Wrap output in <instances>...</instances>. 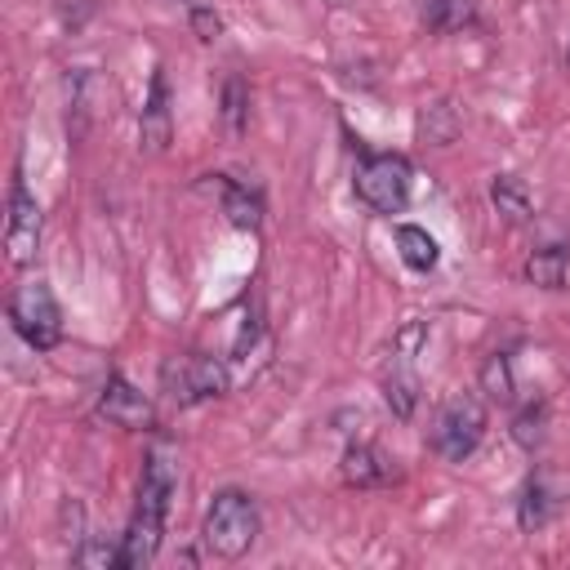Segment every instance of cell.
Here are the masks:
<instances>
[{"instance_id": "cell-1", "label": "cell", "mask_w": 570, "mask_h": 570, "mask_svg": "<svg viewBox=\"0 0 570 570\" xmlns=\"http://www.w3.org/2000/svg\"><path fill=\"white\" fill-rule=\"evenodd\" d=\"M258 539V508L249 494L240 490H218L209 512H205V525H200V543L209 557L218 561H236L254 548Z\"/></svg>"}, {"instance_id": "cell-2", "label": "cell", "mask_w": 570, "mask_h": 570, "mask_svg": "<svg viewBox=\"0 0 570 570\" xmlns=\"http://www.w3.org/2000/svg\"><path fill=\"white\" fill-rule=\"evenodd\" d=\"M9 321L22 334V343H31L36 352L58 347V338H62V307H58V298L45 281H27V285L13 289Z\"/></svg>"}, {"instance_id": "cell-3", "label": "cell", "mask_w": 570, "mask_h": 570, "mask_svg": "<svg viewBox=\"0 0 570 570\" xmlns=\"http://www.w3.org/2000/svg\"><path fill=\"white\" fill-rule=\"evenodd\" d=\"M410 160L405 156H392V151H379V156H365L361 169H356V196L379 209V214H401L410 205Z\"/></svg>"}, {"instance_id": "cell-4", "label": "cell", "mask_w": 570, "mask_h": 570, "mask_svg": "<svg viewBox=\"0 0 570 570\" xmlns=\"http://www.w3.org/2000/svg\"><path fill=\"white\" fill-rule=\"evenodd\" d=\"M165 392L174 405H200L209 396H223L227 392V370L218 356H205V352H187V356H169L165 370Z\"/></svg>"}, {"instance_id": "cell-5", "label": "cell", "mask_w": 570, "mask_h": 570, "mask_svg": "<svg viewBox=\"0 0 570 570\" xmlns=\"http://www.w3.org/2000/svg\"><path fill=\"white\" fill-rule=\"evenodd\" d=\"M485 436V405L476 396H454L432 423V450L450 463H463Z\"/></svg>"}, {"instance_id": "cell-6", "label": "cell", "mask_w": 570, "mask_h": 570, "mask_svg": "<svg viewBox=\"0 0 570 570\" xmlns=\"http://www.w3.org/2000/svg\"><path fill=\"white\" fill-rule=\"evenodd\" d=\"M36 245H40V205H36V196L27 191V183L13 178V187H9V223H4L9 263H13V267L31 263Z\"/></svg>"}, {"instance_id": "cell-7", "label": "cell", "mask_w": 570, "mask_h": 570, "mask_svg": "<svg viewBox=\"0 0 570 570\" xmlns=\"http://www.w3.org/2000/svg\"><path fill=\"white\" fill-rule=\"evenodd\" d=\"M98 410H102L116 428H129V432H147V428H156V410H151V401H147L134 383H125L120 374H111V379L102 383Z\"/></svg>"}, {"instance_id": "cell-8", "label": "cell", "mask_w": 570, "mask_h": 570, "mask_svg": "<svg viewBox=\"0 0 570 570\" xmlns=\"http://www.w3.org/2000/svg\"><path fill=\"white\" fill-rule=\"evenodd\" d=\"M160 534H165V512L138 503V508H134V521H129V530H125V539H120V561H125L129 570H142V566L156 557Z\"/></svg>"}, {"instance_id": "cell-9", "label": "cell", "mask_w": 570, "mask_h": 570, "mask_svg": "<svg viewBox=\"0 0 570 570\" xmlns=\"http://www.w3.org/2000/svg\"><path fill=\"white\" fill-rule=\"evenodd\" d=\"M392 476H396V468L387 463L383 450H374V445H347V454H343V481L347 485L374 490V485H387Z\"/></svg>"}, {"instance_id": "cell-10", "label": "cell", "mask_w": 570, "mask_h": 570, "mask_svg": "<svg viewBox=\"0 0 570 570\" xmlns=\"http://www.w3.org/2000/svg\"><path fill=\"white\" fill-rule=\"evenodd\" d=\"M165 142H169V85H165V71L156 67L147 102H142V147L165 151Z\"/></svg>"}, {"instance_id": "cell-11", "label": "cell", "mask_w": 570, "mask_h": 570, "mask_svg": "<svg viewBox=\"0 0 570 570\" xmlns=\"http://www.w3.org/2000/svg\"><path fill=\"white\" fill-rule=\"evenodd\" d=\"M214 187H218V196H223V214H227V223L232 227H245V232H254L258 223H263V196L254 191V187H245V183H236V178H214Z\"/></svg>"}, {"instance_id": "cell-12", "label": "cell", "mask_w": 570, "mask_h": 570, "mask_svg": "<svg viewBox=\"0 0 570 570\" xmlns=\"http://www.w3.org/2000/svg\"><path fill=\"white\" fill-rule=\"evenodd\" d=\"M419 13H423L428 31L450 36V31H463V27L476 22V0H423Z\"/></svg>"}, {"instance_id": "cell-13", "label": "cell", "mask_w": 570, "mask_h": 570, "mask_svg": "<svg viewBox=\"0 0 570 570\" xmlns=\"http://www.w3.org/2000/svg\"><path fill=\"white\" fill-rule=\"evenodd\" d=\"M566 267H570V249L566 245H543L525 258V281L539 289H561L566 285Z\"/></svg>"}, {"instance_id": "cell-14", "label": "cell", "mask_w": 570, "mask_h": 570, "mask_svg": "<svg viewBox=\"0 0 570 570\" xmlns=\"http://www.w3.org/2000/svg\"><path fill=\"white\" fill-rule=\"evenodd\" d=\"M490 200H494V209L508 218V223H530V191H525V183L521 178H512V174H499L494 183H490Z\"/></svg>"}, {"instance_id": "cell-15", "label": "cell", "mask_w": 570, "mask_h": 570, "mask_svg": "<svg viewBox=\"0 0 570 570\" xmlns=\"http://www.w3.org/2000/svg\"><path fill=\"white\" fill-rule=\"evenodd\" d=\"M552 508H557V494L548 490V481H543V476H530L525 490H521V503H517V521H521V530H539V525H548Z\"/></svg>"}, {"instance_id": "cell-16", "label": "cell", "mask_w": 570, "mask_h": 570, "mask_svg": "<svg viewBox=\"0 0 570 570\" xmlns=\"http://www.w3.org/2000/svg\"><path fill=\"white\" fill-rule=\"evenodd\" d=\"M396 249H401L405 267H414V272H428V267H436V258H441L436 240H432L423 227H414V223H401V227H396Z\"/></svg>"}, {"instance_id": "cell-17", "label": "cell", "mask_w": 570, "mask_h": 570, "mask_svg": "<svg viewBox=\"0 0 570 570\" xmlns=\"http://www.w3.org/2000/svg\"><path fill=\"white\" fill-rule=\"evenodd\" d=\"M383 396H387V405H392L396 419H410L414 414V405H419V379H414V370L405 361H396L392 374L383 379Z\"/></svg>"}, {"instance_id": "cell-18", "label": "cell", "mask_w": 570, "mask_h": 570, "mask_svg": "<svg viewBox=\"0 0 570 570\" xmlns=\"http://www.w3.org/2000/svg\"><path fill=\"white\" fill-rule=\"evenodd\" d=\"M481 392H485V401H494V405H508V401L517 396L508 352H490V356H485V365H481Z\"/></svg>"}, {"instance_id": "cell-19", "label": "cell", "mask_w": 570, "mask_h": 570, "mask_svg": "<svg viewBox=\"0 0 570 570\" xmlns=\"http://www.w3.org/2000/svg\"><path fill=\"white\" fill-rule=\"evenodd\" d=\"M454 134H459V120H454V107L450 102H436V107H428L419 116V138L423 142L445 147V142H454Z\"/></svg>"}, {"instance_id": "cell-20", "label": "cell", "mask_w": 570, "mask_h": 570, "mask_svg": "<svg viewBox=\"0 0 570 570\" xmlns=\"http://www.w3.org/2000/svg\"><path fill=\"white\" fill-rule=\"evenodd\" d=\"M223 120L232 134H245V125H249V98H245L240 76H227V85H223Z\"/></svg>"}, {"instance_id": "cell-21", "label": "cell", "mask_w": 570, "mask_h": 570, "mask_svg": "<svg viewBox=\"0 0 570 570\" xmlns=\"http://www.w3.org/2000/svg\"><path fill=\"white\" fill-rule=\"evenodd\" d=\"M543 423H548V405H543V401H530V405L512 419V441L525 445V450H534V445L543 441Z\"/></svg>"}, {"instance_id": "cell-22", "label": "cell", "mask_w": 570, "mask_h": 570, "mask_svg": "<svg viewBox=\"0 0 570 570\" xmlns=\"http://www.w3.org/2000/svg\"><path fill=\"white\" fill-rule=\"evenodd\" d=\"M80 566H125V561H120V548L85 543V548H80Z\"/></svg>"}, {"instance_id": "cell-23", "label": "cell", "mask_w": 570, "mask_h": 570, "mask_svg": "<svg viewBox=\"0 0 570 570\" xmlns=\"http://www.w3.org/2000/svg\"><path fill=\"white\" fill-rule=\"evenodd\" d=\"M191 27L200 31V40H214V36L223 31V22H218V13H209V9H200V4L191 9Z\"/></svg>"}, {"instance_id": "cell-24", "label": "cell", "mask_w": 570, "mask_h": 570, "mask_svg": "<svg viewBox=\"0 0 570 570\" xmlns=\"http://www.w3.org/2000/svg\"><path fill=\"white\" fill-rule=\"evenodd\" d=\"M566 58H570V53H566Z\"/></svg>"}]
</instances>
